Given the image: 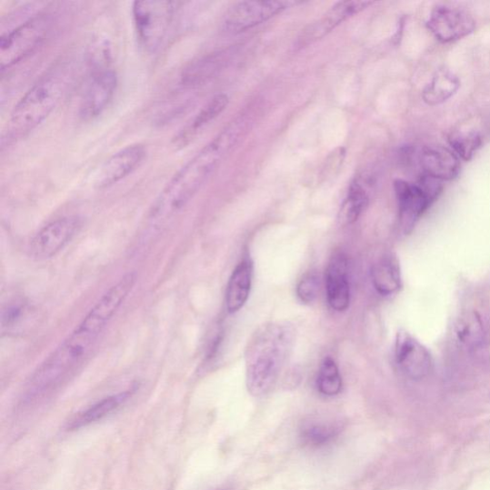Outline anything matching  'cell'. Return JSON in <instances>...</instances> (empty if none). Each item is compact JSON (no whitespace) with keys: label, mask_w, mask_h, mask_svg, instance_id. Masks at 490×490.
<instances>
[{"label":"cell","mask_w":490,"mask_h":490,"mask_svg":"<svg viewBox=\"0 0 490 490\" xmlns=\"http://www.w3.org/2000/svg\"><path fill=\"white\" fill-rule=\"evenodd\" d=\"M340 427L332 423L311 422L300 429L302 443L313 448L324 447L334 443L339 435Z\"/></svg>","instance_id":"cb8c5ba5"},{"label":"cell","mask_w":490,"mask_h":490,"mask_svg":"<svg viewBox=\"0 0 490 490\" xmlns=\"http://www.w3.org/2000/svg\"><path fill=\"white\" fill-rule=\"evenodd\" d=\"M82 228L79 216H64L42 228L32 239L29 245L30 255L37 261L56 256L74 240Z\"/></svg>","instance_id":"ba28073f"},{"label":"cell","mask_w":490,"mask_h":490,"mask_svg":"<svg viewBox=\"0 0 490 490\" xmlns=\"http://www.w3.org/2000/svg\"><path fill=\"white\" fill-rule=\"evenodd\" d=\"M373 284L380 295H391L402 287L401 270L392 257L377 261L371 270Z\"/></svg>","instance_id":"7402d4cb"},{"label":"cell","mask_w":490,"mask_h":490,"mask_svg":"<svg viewBox=\"0 0 490 490\" xmlns=\"http://www.w3.org/2000/svg\"><path fill=\"white\" fill-rule=\"evenodd\" d=\"M225 62V53H215L191 63L181 75V84L186 87L201 85L214 77Z\"/></svg>","instance_id":"44dd1931"},{"label":"cell","mask_w":490,"mask_h":490,"mask_svg":"<svg viewBox=\"0 0 490 490\" xmlns=\"http://www.w3.org/2000/svg\"><path fill=\"white\" fill-rule=\"evenodd\" d=\"M249 119L241 116L180 169L156 197L148 215V226L160 230L180 213L201 190L223 159L248 129Z\"/></svg>","instance_id":"7a4b0ae2"},{"label":"cell","mask_w":490,"mask_h":490,"mask_svg":"<svg viewBox=\"0 0 490 490\" xmlns=\"http://www.w3.org/2000/svg\"><path fill=\"white\" fill-rule=\"evenodd\" d=\"M28 311L30 310L27 305L23 302L8 305L3 314V329L15 330L27 317Z\"/></svg>","instance_id":"83f0119b"},{"label":"cell","mask_w":490,"mask_h":490,"mask_svg":"<svg viewBox=\"0 0 490 490\" xmlns=\"http://www.w3.org/2000/svg\"><path fill=\"white\" fill-rule=\"evenodd\" d=\"M421 166L424 175L435 180H452L461 171L458 155L442 146L425 147L421 154Z\"/></svg>","instance_id":"2e32d148"},{"label":"cell","mask_w":490,"mask_h":490,"mask_svg":"<svg viewBox=\"0 0 490 490\" xmlns=\"http://www.w3.org/2000/svg\"><path fill=\"white\" fill-rule=\"evenodd\" d=\"M372 5L373 3L371 2H355V0L337 3L320 17L319 20L308 25L301 33L296 42V46L302 48L315 44L323 39L325 35L330 34L341 24L348 21L351 17L365 10Z\"/></svg>","instance_id":"4fadbf2b"},{"label":"cell","mask_w":490,"mask_h":490,"mask_svg":"<svg viewBox=\"0 0 490 490\" xmlns=\"http://www.w3.org/2000/svg\"><path fill=\"white\" fill-rule=\"evenodd\" d=\"M117 82L115 71L111 68L100 66L94 72L81 100L82 119H95L105 110L115 95Z\"/></svg>","instance_id":"8fae6325"},{"label":"cell","mask_w":490,"mask_h":490,"mask_svg":"<svg viewBox=\"0 0 490 490\" xmlns=\"http://www.w3.org/2000/svg\"><path fill=\"white\" fill-rule=\"evenodd\" d=\"M53 25L48 14L35 15L0 40V68L5 71L21 63L46 39Z\"/></svg>","instance_id":"5b68a950"},{"label":"cell","mask_w":490,"mask_h":490,"mask_svg":"<svg viewBox=\"0 0 490 490\" xmlns=\"http://www.w3.org/2000/svg\"><path fill=\"white\" fill-rule=\"evenodd\" d=\"M145 156L146 150L142 145H132L115 154L103 165L97 179V186L103 189L116 185L135 171Z\"/></svg>","instance_id":"9a60e30c"},{"label":"cell","mask_w":490,"mask_h":490,"mask_svg":"<svg viewBox=\"0 0 490 490\" xmlns=\"http://www.w3.org/2000/svg\"><path fill=\"white\" fill-rule=\"evenodd\" d=\"M299 5L292 0L280 2H242L235 5L225 15V28L239 33L255 27L284 11Z\"/></svg>","instance_id":"9c48e42d"},{"label":"cell","mask_w":490,"mask_h":490,"mask_svg":"<svg viewBox=\"0 0 490 490\" xmlns=\"http://www.w3.org/2000/svg\"><path fill=\"white\" fill-rule=\"evenodd\" d=\"M399 219L405 231L411 229L441 193V181L424 175L419 184L395 180L394 184Z\"/></svg>","instance_id":"52a82bcc"},{"label":"cell","mask_w":490,"mask_h":490,"mask_svg":"<svg viewBox=\"0 0 490 490\" xmlns=\"http://www.w3.org/2000/svg\"><path fill=\"white\" fill-rule=\"evenodd\" d=\"M228 103L226 95L214 96L175 137V146L185 147L202 129L224 113Z\"/></svg>","instance_id":"d6986e66"},{"label":"cell","mask_w":490,"mask_h":490,"mask_svg":"<svg viewBox=\"0 0 490 490\" xmlns=\"http://www.w3.org/2000/svg\"><path fill=\"white\" fill-rule=\"evenodd\" d=\"M455 333L458 341L468 349L478 348L485 339L483 322L475 312L466 313L459 318Z\"/></svg>","instance_id":"d4e9b609"},{"label":"cell","mask_w":490,"mask_h":490,"mask_svg":"<svg viewBox=\"0 0 490 490\" xmlns=\"http://www.w3.org/2000/svg\"><path fill=\"white\" fill-rule=\"evenodd\" d=\"M316 385L318 391L326 396H335L341 392L343 386L342 377L333 358L326 357L322 361Z\"/></svg>","instance_id":"4316f807"},{"label":"cell","mask_w":490,"mask_h":490,"mask_svg":"<svg viewBox=\"0 0 490 490\" xmlns=\"http://www.w3.org/2000/svg\"><path fill=\"white\" fill-rule=\"evenodd\" d=\"M325 285L326 298L333 310L346 311L351 301L349 263L346 255L336 252L325 270Z\"/></svg>","instance_id":"5bb4252c"},{"label":"cell","mask_w":490,"mask_h":490,"mask_svg":"<svg viewBox=\"0 0 490 490\" xmlns=\"http://www.w3.org/2000/svg\"><path fill=\"white\" fill-rule=\"evenodd\" d=\"M396 365L413 380H421L432 371V357L422 343L406 331H399L395 342Z\"/></svg>","instance_id":"7c38bea8"},{"label":"cell","mask_w":490,"mask_h":490,"mask_svg":"<svg viewBox=\"0 0 490 490\" xmlns=\"http://www.w3.org/2000/svg\"><path fill=\"white\" fill-rule=\"evenodd\" d=\"M361 180H355V183L350 187L348 196L341 207L339 213V221L342 225H352L355 223L359 216L369 205V193L366 185H363Z\"/></svg>","instance_id":"603a6c76"},{"label":"cell","mask_w":490,"mask_h":490,"mask_svg":"<svg viewBox=\"0 0 490 490\" xmlns=\"http://www.w3.org/2000/svg\"><path fill=\"white\" fill-rule=\"evenodd\" d=\"M137 276L135 272L125 275L98 300L77 328L72 332L35 371L29 380L24 405L42 401L59 388L93 350L108 323L135 288Z\"/></svg>","instance_id":"6da1fadb"},{"label":"cell","mask_w":490,"mask_h":490,"mask_svg":"<svg viewBox=\"0 0 490 490\" xmlns=\"http://www.w3.org/2000/svg\"><path fill=\"white\" fill-rule=\"evenodd\" d=\"M448 140L453 152L465 161L474 157L483 145L480 133L469 128H459L451 132Z\"/></svg>","instance_id":"484cf974"},{"label":"cell","mask_w":490,"mask_h":490,"mask_svg":"<svg viewBox=\"0 0 490 490\" xmlns=\"http://www.w3.org/2000/svg\"><path fill=\"white\" fill-rule=\"evenodd\" d=\"M134 394L135 390L130 389L101 399L72 417L66 424L65 429L77 431L105 420L128 403Z\"/></svg>","instance_id":"e0dca14e"},{"label":"cell","mask_w":490,"mask_h":490,"mask_svg":"<svg viewBox=\"0 0 490 490\" xmlns=\"http://www.w3.org/2000/svg\"><path fill=\"white\" fill-rule=\"evenodd\" d=\"M427 27L435 39L443 44H449L474 33L475 21L464 10L440 5L432 10Z\"/></svg>","instance_id":"30bf717a"},{"label":"cell","mask_w":490,"mask_h":490,"mask_svg":"<svg viewBox=\"0 0 490 490\" xmlns=\"http://www.w3.org/2000/svg\"><path fill=\"white\" fill-rule=\"evenodd\" d=\"M318 292L319 279L314 274L305 275L298 284L297 295L305 304L313 303L316 299Z\"/></svg>","instance_id":"f1b7e54d"},{"label":"cell","mask_w":490,"mask_h":490,"mask_svg":"<svg viewBox=\"0 0 490 490\" xmlns=\"http://www.w3.org/2000/svg\"><path fill=\"white\" fill-rule=\"evenodd\" d=\"M460 86L457 75L448 68H441L424 89L423 99L432 106L441 105L455 95Z\"/></svg>","instance_id":"ffe728a7"},{"label":"cell","mask_w":490,"mask_h":490,"mask_svg":"<svg viewBox=\"0 0 490 490\" xmlns=\"http://www.w3.org/2000/svg\"><path fill=\"white\" fill-rule=\"evenodd\" d=\"M253 279V265L243 260L233 271L229 279L225 305L229 314L238 313L248 300Z\"/></svg>","instance_id":"ac0fdd59"},{"label":"cell","mask_w":490,"mask_h":490,"mask_svg":"<svg viewBox=\"0 0 490 490\" xmlns=\"http://www.w3.org/2000/svg\"><path fill=\"white\" fill-rule=\"evenodd\" d=\"M64 87L58 75L35 83L14 107L8 125L9 137L21 138L37 128L60 102Z\"/></svg>","instance_id":"277c9868"},{"label":"cell","mask_w":490,"mask_h":490,"mask_svg":"<svg viewBox=\"0 0 490 490\" xmlns=\"http://www.w3.org/2000/svg\"><path fill=\"white\" fill-rule=\"evenodd\" d=\"M176 4L174 2H135L133 17L141 46L155 52L165 40L172 23Z\"/></svg>","instance_id":"8992f818"},{"label":"cell","mask_w":490,"mask_h":490,"mask_svg":"<svg viewBox=\"0 0 490 490\" xmlns=\"http://www.w3.org/2000/svg\"><path fill=\"white\" fill-rule=\"evenodd\" d=\"M295 341L287 322H271L253 335L245 351L246 386L254 396L269 393L286 365Z\"/></svg>","instance_id":"3957f363"}]
</instances>
